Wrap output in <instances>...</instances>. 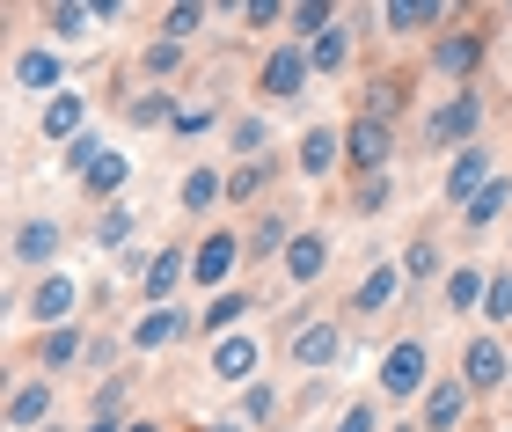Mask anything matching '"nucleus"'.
<instances>
[{"label": "nucleus", "instance_id": "nucleus-4", "mask_svg": "<svg viewBox=\"0 0 512 432\" xmlns=\"http://www.w3.org/2000/svg\"><path fill=\"white\" fill-rule=\"evenodd\" d=\"M308 52H300V44H286V52H271L264 59V96H300V81H308Z\"/></svg>", "mask_w": 512, "mask_h": 432}, {"label": "nucleus", "instance_id": "nucleus-5", "mask_svg": "<svg viewBox=\"0 0 512 432\" xmlns=\"http://www.w3.org/2000/svg\"><path fill=\"white\" fill-rule=\"evenodd\" d=\"M59 242H66L59 220H22V227H15V264H52Z\"/></svg>", "mask_w": 512, "mask_h": 432}, {"label": "nucleus", "instance_id": "nucleus-3", "mask_svg": "<svg viewBox=\"0 0 512 432\" xmlns=\"http://www.w3.org/2000/svg\"><path fill=\"white\" fill-rule=\"evenodd\" d=\"M388 147H395V132H388L381 118H359L352 132H344V162H352V169H366V176H381Z\"/></svg>", "mask_w": 512, "mask_h": 432}, {"label": "nucleus", "instance_id": "nucleus-41", "mask_svg": "<svg viewBox=\"0 0 512 432\" xmlns=\"http://www.w3.org/2000/svg\"><path fill=\"white\" fill-rule=\"evenodd\" d=\"M337 432H381V425H374V403H344Z\"/></svg>", "mask_w": 512, "mask_h": 432}, {"label": "nucleus", "instance_id": "nucleus-31", "mask_svg": "<svg viewBox=\"0 0 512 432\" xmlns=\"http://www.w3.org/2000/svg\"><path fill=\"white\" fill-rule=\"evenodd\" d=\"M264 176H271V169H256V162H249V169H235V176H227V206L256 198V191H264Z\"/></svg>", "mask_w": 512, "mask_h": 432}, {"label": "nucleus", "instance_id": "nucleus-8", "mask_svg": "<svg viewBox=\"0 0 512 432\" xmlns=\"http://www.w3.org/2000/svg\"><path fill=\"white\" fill-rule=\"evenodd\" d=\"M242 264V242L235 235H205V249H198V264H191V279H205V286H220L227 271Z\"/></svg>", "mask_w": 512, "mask_h": 432}, {"label": "nucleus", "instance_id": "nucleus-38", "mask_svg": "<svg viewBox=\"0 0 512 432\" xmlns=\"http://www.w3.org/2000/svg\"><path fill=\"white\" fill-rule=\"evenodd\" d=\"M88 22H103V8H52V30H66V37H81Z\"/></svg>", "mask_w": 512, "mask_h": 432}, {"label": "nucleus", "instance_id": "nucleus-45", "mask_svg": "<svg viewBox=\"0 0 512 432\" xmlns=\"http://www.w3.org/2000/svg\"><path fill=\"white\" fill-rule=\"evenodd\" d=\"M205 125H213V110H205V103H183L176 110V132H205Z\"/></svg>", "mask_w": 512, "mask_h": 432}, {"label": "nucleus", "instance_id": "nucleus-49", "mask_svg": "<svg viewBox=\"0 0 512 432\" xmlns=\"http://www.w3.org/2000/svg\"><path fill=\"white\" fill-rule=\"evenodd\" d=\"M125 432H154V425H125Z\"/></svg>", "mask_w": 512, "mask_h": 432}, {"label": "nucleus", "instance_id": "nucleus-11", "mask_svg": "<svg viewBox=\"0 0 512 432\" xmlns=\"http://www.w3.org/2000/svg\"><path fill=\"white\" fill-rule=\"evenodd\" d=\"M59 74H66V66H59V52H44V44L15 59V88H37V96H52V88H59Z\"/></svg>", "mask_w": 512, "mask_h": 432}, {"label": "nucleus", "instance_id": "nucleus-48", "mask_svg": "<svg viewBox=\"0 0 512 432\" xmlns=\"http://www.w3.org/2000/svg\"><path fill=\"white\" fill-rule=\"evenodd\" d=\"M88 432H118V425H110V418H96V425H88Z\"/></svg>", "mask_w": 512, "mask_h": 432}, {"label": "nucleus", "instance_id": "nucleus-27", "mask_svg": "<svg viewBox=\"0 0 512 432\" xmlns=\"http://www.w3.org/2000/svg\"><path fill=\"white\" fill-rule=\"evenodd\" d=\"M308 59L322 66V74H337V66L352 59V37H344V30H330V37H315V44H308Z\"/></svg>", "mask_w": 512, "mask_h": 432}, {"label": "nucleus", "instance_id": "nucleus-35", "mask_svg": "<svg viewBox=\"0 0 512 432\" xmlns=\"http://www.w3.org/2000/svg\"><path fill=\"white\" fill-rule=\"evenodd\" d=\"M381 206H388V176H366L352 191V213H381Z\"/></svg>", "mask_w": 512, "mask_h": 432}, {"label": "nucleus", "instance_id": "nucleus-12", "mask_svg": "<svg viewBox=\"0 0 512 432\" xmlns=\"http://www.w3.org/2000/svg\"><path fill=\"white\" fill-rule=\"evenodd\" d=\"M322 264H330V242H322V235H293V249H286L293 286H315V279H322Z\"/></svg>", "mask_w": 512, "mask_h": 432}, {"label": "nucleus", "instance_id": "nucleus-39", "mask_svg": "<svg viewBox=\"0 0 512 432\" xmlns=\"http://www.w3.org/2000/svg\"><path fill=\"white\" fill-rule=\"evenodd\" d=\"M96 162H103V140H96V132H81V140L66 147V169H96Z\"/></svg>", "mask_w": 512, "mask_h": 432}, {"label": "nucleus", "instance_id": "nucleus-1", "mask_svg": "<svg viewBox=\"0 0 512 432\" xmlns=\"http://www.w3.org/2000/svg\"><path fill=\"white\" fill-rule=\"evenodd\" d=\"M476 125H483V96H469V88H454V96L432 110L425 140H432V147H454V140H461V147H476Z\"/></svg>", "mask_w": 512, "mask_h": 432}, {"label": "nucleus", "instance_id": "nucleus-43", "mask_svg": "<svg viewBox=\"0 0 512 432\" xmlns=\"http://www.w3.org/2000/svg\"><path fill=\"white\" fill-rule=\"evenodd\" d=\"M118 411H125V381H110V389H96V418H110V425H118Z\"/></svg>", "mask_w": 512, "mask_h": 432}, {"label": "nucleus", "instance_id": "nucleus-21", "mask_svg": "<svg viewBox=\"0 0 512 432\" xmlns=\"http://www.w3.org/2000/svg\"><path fill=\"white\" fill-rule=\"evenodd\" d=\"M176 337H183V315H176V308H154L147 323L132 330V345H139V352H154V345H176Z\"/></svg>", "mask_w": 512, "mask_h": 432}, {"label": "nucleus", "instance_id": "nucleus-18", "mask_svg": "<svg viewBox=\"0 0 512 432\" xmlns=\"http://www.w3.org/2000/svg\"><path fill=\"white\" fill-rule=\"evenodd\" d=\"M388 30H425V22H447V8L439 0H395V8H381Z\"/></svg>", "mask_w": 512, "mask_h": 432}, {"label": "nucleus", "instance_id": "nucleus-19", "mask_svg": "<svg viewBox=\"0 0 512 432\" xmlns=\"http://www.w3.org/2000/svg\"><path fill=\"white\" fill-rule=\"evenodd\" d=\"M44 140H81V96H52L44 103Z\"/></svg>", "mask_w": 512, "mask_h": 432}, {"label": "nucleus", "instance_id": "nucleus-46", "mask_svg": "<svg viewBox=\"0 0 512 432\" xmlns=\"http://www.w3.org/2000/svg\"><path fill=\"white\" fill-rule=\"evenodd\" d=\"M242 418H271V389H264V381H256V389L242 396Z\"/></svg>", "mask_w": 512, "mask_h": 432}, {"label": "nucleus", "instance_id": "nucleus-30", "mask_svg": "<svg viewBox=\"0 0 512 432\" xmlns=\"http://www.w3.org/2000/svg\"><path fill=\"white\" fill-rule=\"evenodd\" d=\"M74 352H81V330H74V323L44 337V367H66V359H74Z\"/></svg>", "mask_w": 512, "mask_h": 432}, {"label": "nucleus", "instance_id": "nucleus-2", "mask_svg": "<svg viewBox=\"0 0 512 432\" xmlns=\"http://www.w3.org/2000/svg\"><path fill=\"white\" fill-rule=\"evenodd\" d=\"M425 367H432L425 345H417V337H403V345L381 359V389H388V396H417V389H425Z\"/></svg>", "mask_w": 512, "mask_h": 432}, {"label": "nucleus", "instance_id": "nucleus-9", "mask_svg": "<svg viewBox=\"0 0 512 432\" xmlns=\"http://www.w3.org/2000/svg\"><path fill=\"white\" fill-rule=\"evenodd\" d=\"M337 345H344V330H337V323H308V330L293 337V359H300V367H330Z\"/></svg>", "mask_w": 512, "mask_h": 432}, {"label": "nucleus", "instance_id": "nucleus-20", "mask_svg": "<svg viewBox=\"0 0 512 432\" xmlns=\"http://www.w3.org/2000/svg\"><path fill=\"white\" fill-rule=\"evenodd\" d=\"M337 147H344L337 132H330V125H315L308 140H300V169H308V176H330V162H337Z\"/></svg>", "mask_w": 512, "mask_h": 432}, {"label": "nucleus", "instance_id": "nucleus-29", "mask_svg": "<svg viewBox=\"0 0 512 432\" xmlns=\"http://www.w3.org/2000/svg\"><path fill=\"white\" fill-rule=\"evenodd\" d=\"M118 184H125V154H103V162L88 169V191H96V198H110Z\"/></svg>", "mask_w": 512, "mask_h": 432}, {"label": "nucleus", "instance_id": "nucleus-34", "mask_svg": "<svg viewBox=\"0 0 512 432\" xmlns=\"http://www.w3.org/2000/svg\"><path fill=\"white\" fill-rule=\"evenodd\" d=\"M249 249H256V257H271V249H293V242H286V220L271 213V220H264V227L249 235Z\"/></svg>", "mask_w": 512, "mask_h": 432}, {"label": "nucleus", "instance_id": "nucleus-15", "mask_svg": "<svg viewBox=\"0 0 512 432\" xmlns=\"http://www.w3.org/2000/svg\"><path fill=\"white\" fill-rule=\"evenodd\" d=\"M44 411H52V389H44V381H22V389L8 396V432H22V425H37Z\"/></svg>", "mask_w": 512, "mask_h": 432}, {"label": "nucleus", "instance_id": "nucleus-14", "mask_svg": "<svg viewBox=\"0 0 512 432\" xmlns=\"http://www.w3.org/2000/svg\"><path fill=\"white\" fill-rule=\"evenodd\" d=\"M30 308H37V323H59V330H66V315H74V279H59V271H52V279L37 286Z\"/></svg>", "mask_w": 512, "mask_h": 432}, {"label": "nucleus", "instance_id": "nucleus-32", "mask_svg": "<svg viewBox=\"0 0 512 432\" xmlns=\"http://www.w3.org/2000/svg\"><path fill=\"white\" fill-rule=\"evenodd\" d=\"M512 315V271H498L491 279V301H483V323H505Z\"/></svg>", "mask_w": 512, "mask_h": 432}, {"label": "nucleus", "instance_id": "nucleus-10", "mask_svg": "<svg viewBox=\"0 0 512 432\" xmlns=\"http://www.w3.org/2000/svg\"><path fill=\"white\" fill-rule=\"evenodd\" d=\"M461 411H469V381H439L432 403H425V432H447L461 425Z\"/></svg>", "mask_w": 512, "mask_h": 432}, {"label": "nucleus", "instance_id": "nucleus-50", "mask_svg": "<svg viewBox=\"0 0 512 432\" xmlns=\"http://www.w3.org/2000/svg\"><path fill=\"white\" fill-rule=\"evenodd\" d=\"M388 432H417V425H388Z\"/></svg>", "mask_w": 512, "mask_h": 432}, {"label": "nucleus", "instance_id": "nucleus-25", "mask_svg": "<svg viewBox=\"0 0 512 432\" xmlns=\"http://www.w3.org/2000/svg\"><path fill=\"white\" fill-rule=\"evenodd\" d=\"M220 191H227V184H220L213 169H191V176H183V206H191V213H213Z\"/></svg>", "mask_w": 512, "mask_h": 432}, {"label": "nucleus", "instance_id": "nucleus-44", "mask_svg": "<svg viewBox=\"0 0 512 432\" xmlns=\"http://www.w3.org/2000/svg\"><path fill=\"white\" fill-rule=\"evenodd\" d=\"M96 235H103L110 249H118V242L132 235V213H125V206H118V213H103V227H96Z\"/></svg>", "mask_w": 512, "mask_h": 432}, {"label": "nucleus", "instance_id": "nucleus-40", "mask_svg": "<svg viewBox=\"0 0 512 432\" xmlns=\"http://www.w3.org/2000/svg\"><path fill=\"white\" fill-rule=\"evenodd\" d=\"M154 118H176L169 96H132V125H154Z\"/></svg>", "mask_w": 512, "mask_h": 432}, {"label": "nucleus", "instance_id": "nucleus-42", "mask_svg": "<svg viewBox=\"0 0 512 432\" xmlns=\"http://www.w3.org/2000/svg\"><path fill=\"white\" fill-rule=\"evenodd\" d=\"M147 74H176V44H169V37L147 44Z\"/></svg>", "mask_w": 512, "mask_h": 432}, {"label": "nucleus", "instance_id": "nucleus-6", "mask_svg": "<svg viewBox=\"0 0 512 432\" xmlns=\"http://www.w3.org/2000/svg\"><path fill=\"white\" fill-rule=\"evenodd\" d=\"M461 374H469V389H498L505 381V345L498 337H476V345L461 352Z\"/></svg>", "mask_w": 512, "mask_h": 432}, {"label": "nucleus", "instance_id": "nucleus-7", "mask_svg": "<svg viewBox=\"0 0 512 432\" xmlns=\"http://www.w3.org/2000/svg\"><path fill=\"white\" fill-rule=\"evenodd\" d=\"M483 169H491V154L461 147V162L447 169V198H454V206H476V198H483Z\"/></svg>", "mask_w": 512, "mask_h": 432}, {"label": "nucleus", "instance_id": "nucleus-37", "mask_svg": "<svg viewBox=\"0 0 512 432\" xmlns=\"http://www.w3.org/2000/svg\"><path fill=\"white\" fill-rule=\"evenodd\" d=\"M198 22H205V8H169V15H161V30H169V44H183Z\"/></svg>", "mask_w": 512, "mask_h": 432}, {"label": "nucleus", "instance_id": "nucleus-22", "mask_svg": "<svg viewBox=\"0 0 512 432\" xmlns=\"http://www.w3.org/2000/svg\"><path fill=\"white\" fill-rule=\"evenodd\" d=\"M183 271H191V264H183L176 249H161V257H154V271H147V301H154V308L176 293V279H183Z\"/></svg>", "mask_w": 512, "mask_h": 432}, {"label": "nucleus", "instance_id": "nucleus-17", "mask_svg": "<svg viewBox=\"0 0 512 432\" xmlns=\"http://www.w3.org/2000/svg\"><path fill=\"white\" fill-rule=\"evenodd\" d=\"M256 367V345H249V337H220V345H213V374L220 381H242Z\"/></svg>", "mask_w": 512, "mask_h": 432}, {"label": "nucleus", "instance_id": "nucleus-47", "mask_svg": "<svg viewBox=\"0 0 512 432\" xmlns=\"http://www.w3.org/2000/svg\"><path fill=\"white\" fill-rule=\"evenodd\" d=\"M278 15H286L278 0H249V8H242V22H278Z\"/></svg>", "mask_w": 512, "mask_h": 432}, {"label": "nucleus", "instance_id": "nucleus-51", "mask_svg": "<svg viewBox=\"0 0 512 432\" xmlns=\"http://www.w3.org/2000/svg\"><path fill=\"white\" fill-rule=\"evenodd\" d=\"M213 432H235V425H213Z\"/></svg>", "mask_w": 512, "mask_h": 432}, {"label": "nucleus", "instance_id": "nucleus-13", "mask_svg": "<svg viewBox=\"0 0 512 432\" xmlns=\"http://www.w3.org/2000/svg\"><path fill=\"white\" fill-rule=\"evenodd\" d=\"M395 286H403V264H374V271H366V286H359V315H381L388 301H395Z\"/></svg>", "mask_w": 512, "mask_h": 432}, {"label": "nucleus", "instance_id": "nucleus-36", "mask_svg": "<svg viewBox=\"0 0 512 432\" xmlns=\"http://www.w3.org/2000/svg\"><path fill=\"white\" fill-rule=\"evenodd\" d=\"M439 271V249L432 242H410V257H403V279H432Z\"/></svg>", "mask_w": 512, "mask_h": 432}, {"label": "nucleus", "instance_id": "nucleus-16", "mask_svg": "<svg viewBox=\"0 0 512 432\" xmlns=\"http://www.w3.org/2000/svg\"><path fill=\"white\" fill-rule=\"evenodd\" d=\"M476 59H483V37H476V30H461V37H439V74H454V81H461Z\"/></svg>", "mask_w": 512, "mask_h": 432}, {"label": "nucleus", "instance_id": "nucleus-33", "mask_svg": "<svg viewBox=\"0 0 512 432\" xmlns=\"http://www.w3.org/2000/svg\"><path fill=\"white\" fill-rule=\"evenodd\" d=\"M264 147H271L264 118H235V154H264Z\"/></svg>", "mask_w": 512, "mask_h": 432}, {"label": "nucleus", "instance_id": "nucleus-23", "mask_svg": "<svg viewBox=\"0 0 512 432\" xmlns=\"http://www.w3.org/2000/svg\"><path fill=\"white\" fill-rule=\"evenodd\" d=\"M476 301H491V293H483V271L476 264H454L447 271V308H476Z\"/></svg>", "mask_w": 512, "mask_h": 432}, {"label": "nucleus", "instance_id": "nucleus-28", "mask_svg": "<svg viewBox=\"0 0 512 432\" xmlns=\"http://www.w3.org/2000/svg\"><path fill=\"white\" fill-rule=\"evenodd\" d=\"M505 198H512V184H483V198L469 206V227H491V220L505 213Z\"/></svg>", "mask_w": 512, "mask_h": 432}, {"label": "nucleus", "instance_id": "nucleus-26", "mask_svg": "<svg viewBox=\"0 0 512 432\" xmlns=\"http://www.w3.org/2000/svg\"><path fill=\"white\" fill-rule=\"evenodd\" d=\"M286 22H293V37H330L337 8H322V0H308V8H286Z\"/></svg>", "mask_w": 512, "mask_h": 432}, {"label": "nucleus", "instance_id": "nucleus-24", "mask_svg": "<svg viewBox=\"0 0 512 432\" xmlns=\"http://www.w3.org/2000/svg\"><path fill=\"white\" fill-rule=\"evenodd\" d=\"M242 315H249V293H220V301L205 308V330H213V337H235Z\"/></svg>", "mask_w": 512, "mask_h": 432}]
</instances>
